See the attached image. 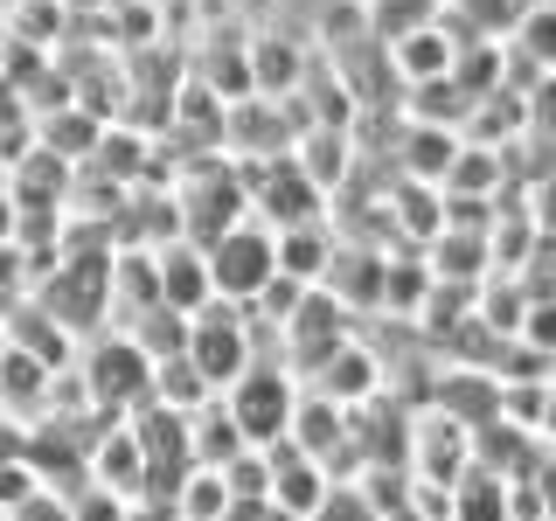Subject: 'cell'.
<instances>
[{
    "mask_svg": "<svg viewBox=\"0 0 556 521\" xmlns=\"http://www.w3.org/2000/svg\"><path fill=\"white\" fill-rule=\"evenodd\" d=\"M306 521H376V508H369V494H362L355 480H327V494L313 500Z\"/></svg>",
    "mask_w": 556,
    "mask_h": 521,
    "instance_id": "ba28073f",
    "label": "cell"
},
{
    "mask_svg": "<svg viewBox=\"0 0 556 521\" xmlns=\"http://www.w3.org/2000/svg\"><path fill=\"white\" fill-rule=\"evenodd\" d=\"M306 390H320L327 404H341V410H355V404H369V396L382 390V369H376V347L362 341V334H348L341 347H327L320 361L300 376Z\"/></svg>",
    "mask_w": 556,
    "mask_h": 521,
    "instance_id": "5b68a950",
    "label": "cell"
},
{
    "mask_svg": "<svg viewBox=\"0 0 556 521\" xmlns=\"http://www.w3.org/2000/svg\"><path fill=\"white\" fill-rule=\"evenodd\" d=\"M0 521H8V514H0Z\"/></svg>",
    "mask_w": 556,
    "mask_h": 521,
    "instance_id": "9a60e30c",
    "label": "cell"
},
{
    "mask_svg": "<svg viewBox=\"0 0 556 521\" xmlns=\"http://www.w3.org/2000/svg\"><path fill=\"white\" fill-rule=\"evenodd\" d=\"M8 521H70V508H63V494L35 486L28 500H14V508H8Z\"/></svg>",
    "mask_w": 556,
    "mask_h": 521,
    "instance_id": "8fae6325",
    "label": "cell"
},
{
    "mask_svg": "<svg viewBox=\"0 0 556 521\" xmlns=\"http://www.w3.org/2000/svg\"><path fill=\"white\" fill-rule=\"evenodd\" d=\"M14 223H22V208H14V195H8V181H0V243L14 237Z\"/></svg>",
    "mask_w": 556,
    "mask_h": 521,
    "instance_id": "7c38bea8",
    "label": "cell"
},
{
    "mask_svg": "<svg viewBox=\"0 0 556 521\" xmlns=\"http://www.w3.org/2000/svg\"><path fill=\"white\" fill-rule=\"evenodd\" d=\"M56 8H104V0H56Z\"/></svg>",
    "mask_w": 556,
    "mask_h": 521,
    "instance_id": "5bb4252c",
    "label": "cell"
},
{
    "mask_svg": "<svg viewBox=\"0 0 556 521\" xmlns=\"http://www.w3.org/2000/svg\"><path fill=\"white\" fill-rule=\"evenodd\" d=\"M63 508H70V521H126V494H112V486H70L63 494Z\"/></svg>",
    "mask_w": 556,
    "mask_h": 521,
    "instance_id": "9c48e42d",
    "label": "cell"
},
{
    "mask_svg": "<svg viewBox=\"0 0 556 521\" xmlns=\"http://www.w3.org/2000/svg\"><path fill=\"white\" fill-rule=\"evenodd\" d=\"M202 265H208V292H216V300L251 306L257 292L278 278V265H271V230L257 216H237L230 230H216V237L202 243Z\"/></svg>",
    "mask_w": 556,
    "mask_h": 521,
    "instance_id": "7a4b0ae2",
    "label": "cell"
},
{
    "mask_svg": "<svg viewBox=\"0 0 556 521\" xmlns=\"http://www.w3.org/2000/svg\"><path fill=\"white\" fill-rule=\"evenodd\" d=\"M147 257H153V292H161V306L195 313V306L216 300V292H208V265H202V243L195 237H161Z\"/></svg>",
    "mask_w": 556,
    "mask_h": 521,
    "instance_id": "8992f818",
    "label": "cell"
},
{
    "mask_svg": "<svg viewBox=\"0 0 556 521\" xmlns=\"http://www.w3.org/2000/svg\"><path fill=\"white\" fill-rule=\"evenodd\" d=\"M243 445L251 439L237 431V417H230L223 396H202V404L188 410V466H208V473H216V466H230Z\"/></svg>",
    "mask_w": 556,
    "mask_h": 521,
    "instance_id": "52a82bcc",
    "label": "cell"
},
{
    "mask_svg": "<svg viewBox=\"0 0 556 521\" xmlns=\"http://www.w3.org/2000/svg\"><path fill=\"white\" fill-rule=\"evenodd\" d=\"M431 8H439V0H376V35H382V42H396V35L425 28Z\"/></svg>",
    "mask_w": 556,
    "mask_h": 521,
    "instance_id": "30bf717a",
    "label": "cell"
},
{
    "mask_svg": "<svg viewBox=\"0 0 556 521\" xmlns=\"http://www.w3.org/2000/svg\"><path fill=\"white\" fill-rule=\"evenodd\" d=\"M70 369H77L91 410H104V417H126L132 404H147V390H153V361L139 355V341L126 327H91V334L77 341V355H70Z\"/></svg>",
    "mask_w": 556,
    "mask_h": 521,
    "instance_id": "6da1fadb",
    "label": "cell"
},
{
    "mask_svg": "<svg viewBox=\"0 0 556 521\" xmlns=\"http://www.w3.org/2000/svg\"><path fill=\"white\" fill-rule=\"evenodd\" d=\"M376 521H417V514L410 508H390V514H376Z\"/></svg>",
    "mask_w": 556,
    "mask_h": 521,
    "instance_id": "4fadbf2b",
    "label": "cell"
},
{
    "mask_svg": "<svg viewBox=\"0 0 556 521\" xmlns=\"http://www.w3.org/2000/svg\"><path fill=\"white\" fill-rule=\"evenodd\" d=\"M223 404H230L237 417V431L251 445H271V439H286V417H292V396H300V376L292 369H278V361H251L237 382H223Z\"/></svg>",
    "mask_w": 556,
    "mask_h": 521,
    "instance_id": "277c9868",
    "label": "cell"
},
{
    "mask_svg": "<svg viewBox=\"0 0 556 521\" xmlns=\"http://www.w3.org/2000/svg\"><path fill=\"white\" fill-rule=\"evenodd\" d=\"M188 361H195V376L208 382V390H223V382H237L243 369H251V320H243V306L230 300H208L188 313Z\"/></svg>",
    "mask_w": 556,
    "mask_h": 521,
    "instance_id": "3957f363",
    "label": "cell"
}]
</instances>
